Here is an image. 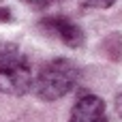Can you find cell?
Segmentation results:
<instances>
[{"label": "cell", "mask_w": 122, "mask_h": 122, "mask_svg": "<svg viewBox=\"0 0 122 122\" xmlns=\"http://www.w3.org/2000/svg\"><path fill=\"white\" fill-rule=\"evenodd\" d=\"M77 75L79 71L69 58H54L39 71L32 86L39 99L56 101L73 90V86L77 84Z\"/></svg>", "instance_id": "1"}, {"label": "cell", "mask_w": 122, "mask_h": 122, "mask_svg": "<svg viewBox=\"0 0 122 122\" xmlns=\"http://www.w3.org/2000/svg\"><path fill=\"white\" fill-rule=\"evenodd\" d=\"M32 71L28 60L15 49L6 47L0 54V92L21 97L32 88Z\"/></svg>", "instance_id": "2"}, {"label": "cell", "mask_w": 122, "mask_h": 122, "mask_svg": "<svg viewBox=\"0 0 122 122\" xmlns=\"http://www.w3.org/2000/svg\"><path fill=\"white\" fill-rule=\"evenodd\" d=\"M43 30H47L49 34L58 36L62 43H66L69 47H79L84 43V32L77 24H73L69 17H47L43 19Z\"/></svg>", "instance_id": "3"}, {"label": "cell", "mask_w": 122, "mask_h": 122, "mask_svg": "<svg viewBox=\"0 0 122 122\" xmlns=\"http://www.w3.org/2000/svg\"><path fill=\"white\" fill-rule=\"evenodd\" d=\"M69 122H107L105 103L94 94L79 97L71 109V120Z\"/></svg>", "instance_id": "4"}, {"label": "cell", "mask_w": 122, "mask_h": 122, "mask_svg": "<svg viewBox=\"0 0 122 122\" xmlns=\"http://www.w3.org/2000/svg\"><path fill=\"white\" fill-rule=\"evenodd\" d=\"M116 0H79L84 9H109Z\"/></svg>", "instance_id": "5"}, {"label": "cell", "mask_w": 122, "mask_h": 122, "mask_svg": "<svg viewBox=\"0 0 122 122\" xmlns=\"http://www.w3.org/2000/svg\"><path fill=\"white\" fill-rule=\"evenodd\" d=\"M116 112H118V116L122 118V86L118 88V92H116Z\"/></svg>", "instance_id": "6"}, {"label": "cell", "mask_w": 122, "mask_h": 122, "mask_svg": "<svg viewBox=\"0 0 122 122\" xmlns=\"http://www.w3.org/2000/svg\"><path fill=\"white\" fill-rule=\"evenodd\" d=\"M24 2H28V4H32V6H47L51 0H24Z\"/></svg>", "instance_id": "7"}, {"label": "cell", "mask_w": 122, "mask_h": 122, "mask_svg": "<svg viewBox=\"0 0 122 122\" xmlns=\"http://www.w3.org/2000/svg\"><path fill=\"white\" fill-rule=\"evenodd\" d=\"M9 17H11V13H9V11H0V19H2V21H6Z\"/></svg>", "instance_id": "8"}, {"label": "cell", "mask_w": 122, "mask_h": 122, "mask_svg": "<svg viewBox=\"0 0 122 122\" xmlns=\"http://www.w3.org/2000/svg\"><path fill=\"white\" fill-rule=\"evenodd\" d=\"M0 2H2V0H0Z\"/></svg>", "instance_id": "9"}]
</instances>
